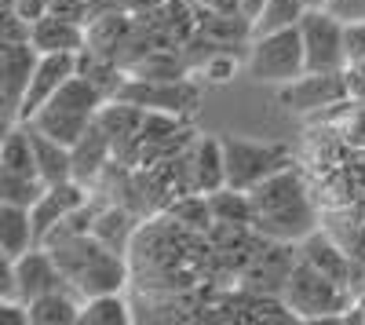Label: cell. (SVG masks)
<instances>
[{
  "instance_id": "obj_1",
  "label": "cell",
  "mask_w": 365,
  "mask_h": 325,
  "mask_svg": "<svg viewBox=\"0 0 365 325\" xmlns=\"http://www.w3.org/2000/svg\"><path fill=\"white\" fill-rule=\"evenodd\" d=\"M249 197H252V227L267 242L289 245L314 234V205L292 168L274 172L270 180L249 190Z\"/></svg>"
},
{
  "instance_id": "obj_2",
  "label": "cell",
  "mask_w": 365,
  "mask_h": 325,
  "mask_svg": "<svg viewBox=\"0 0 365 325\" xmlns=\"http://www.w3.org/2000/svg\"><path fill=\"white\" fill-rule=\"evenodd\" d=\"M245 73L256 84H270V88H282V84L296 81L299 73H307V51H303L299 26L252 33L249 58H245Z\"/></svg>"
},
{
  "instance_id": "obj_3",
  "label": "cell",
  "mask_w": 365,
  "mask_h": 325,
  "mask_svg": "<svg viewBox=\"0 0 365 325\" xmlns=\"http://www.w3.org/2000/svg\"><path fill=\"white\" fill-rule=\"evenodd\" d=\"M282 300L296 318H332L347 307V292H344V282L322 274L314 263L299 256L285 278Z\"/></svg>"
},
{
  "instance_id": "obj_4",
  "label": "cell",
  "mask_w": 365,
  "mask_h": 325,
  "mask_svg": "<svg viewBox=\"0 0 365 325\" xmlns=\"http://www.w3.org/2000/svg\"><path fill=\"white\" fill-rule=\"evenodd\" d=\"M223 158H227V187L230 190H252L274 172L289 168V150L282 143H259L245 135H223Z\"/></svg>"
},
{
  "instance_id": "obj_5",
  "label": "cell",
  "mask_w": 365,
  "mask_h": 325,
  "mask_svg": "<svg viewBox=\"0 0 365 325\" xmlns=\"http://www.w3.org/2000/svg\"><path fill=\"white\" fill-rule=\"evenodd\" d=\"M299 33H303V51H307V70H344L351 66L347 58V22L322 8H307V15L299 19Z\"/></svg>"
},
{
  "instance_id": "obj_6",
  "label": "cell",
  "mask_w": 365,
  "mask_h": 325,
  "mask_svg": "<svg viewBox=\"0 0 365 325\" xmlns=\"http://www.w3.org/2000/svg\"><path fill=\"white\" fill-rule=\"evenodd\" d=\"M347 96H351V84H347L344 70H329V73L307 70L296 81L278 88L282 106L292 110V113H314V110H325V106H340Z\"/></svg>"
},
{
  "instance_id": "obj_7",
  "label": "cell",
  "mask_w": 365,
  "mask_h": 325,
  "mask_svg": "<svg viewBox=\"0 0 365 325\" xmlns=\"http://www.w3.org/2000/svg\"><path fill=\"white\" fill-rule=\"evenodd\" d=\"M113 99H128L143 110L179 117L182 110H194L197 92H194V84H187L182 77H139V81L120 88Z\"/></svg>"
},
{
  "instance_id": "obj_8",
  "label": "cell",
  "mask_w": 365,
  "mask_h": 325,
  "mask_svg": "<svg viewBox=\"0 0 365 325\" xmlns=\"http://www.w3.org/2000/svg\"><path fill=\"white\" fill-rule=\"evenodd\" d=\"M77 55H81V51H77ZM77 55H73V51H55V55H41V58H37L34 81H29L26 96H22V106H19V125L34 121V117L55 99L58 88H63V84L77 73Z\"/></svg>"
},
{
  "instance_id": "obj_9",
  "label": "cell",
  "mask_w": 365,
  "mask_h": 325,
  "mask_svg": "<svg viewBox=\"0 0 365 325\" xmlns=\"http://www.w3.org/2000/svg\"><path fill=\"white\" fill-rule=\"evenodd\" d=\"M41 51L34 48V41H15L0 48V88H4V125H19V106L29 81H34Z\"/></svg>"
},
{
  "instance_id": "obj_10",
  "label": "cell",
  "mask_w": 365,
  "mask_h": 325,
  "mask_svg": "<svg viewBox=\"0 0 365 325\" xmlns=\"http://www.w3.org/2000/svg\"><path fill=\"white\" fill-rule=\"evenodd\" d=\"M29 41L41 55H55V51H84L88 48V29L84 22L70 19V15H58V11H48L41 15L34 26H29Z\"/></svg>"
},
{
  "instance_id": "obj_11",
  "label": "cell",
  "mask_w": 365,
  "mask_h": 325,
  "mask_svg": "<svg viewBox=\"0 0 365 325\" xmlns=\"http://www.w3.org/2000/svg\"><path fill=\"white\" fill-rule=\"evenodd\" d=\"M84 205V187H81V180H66V183H55V187H48L44 194H41V201L34 205V223H37V238H41V245L51 238V230L63 223V220H70L77 209Z\"/></svg>"
},
{
  "instance_id": "obj_12",
  "label": "cell",
  "mask_w": 365,
  "mask_h": 325,
  "mask_svg": "<svg viewBox=\"0 0 365 325\" xmlns=\"http://www.w3.org/2000/svg\"><path fill=\"white\" fill-rule=\"evenodd\" d=\"M37 223H34V209L26 205H11L0 201V259H22L29 249H37Z\"/></svg>"
},
{
  "instance_id": "obj_13",
  "label": "cell",
  "mask_w": 365,
  "mask_h": 325,
  "mask_svg": "<svg viewBox=\"0 0 365 325\" xmlns=\"http://www.w3.org/2000/svg\"><path fill=\"white\" fill-rule=\"evenodd\" d=\"M190 187L205 197L227 187L223 139H197L194 143V150H190Z\"/></svg>"
},
{
  "instance_id": "obj_14",
  "label": "cell",
  "mask_w": 365,
  "mask_h": 325,
  "mask_svg": "<svg viewBox=\"0 0 365 325\" xmlns=\"http://www.w3.org/2000/svg\"><path fill=\"white\" fill-rule=\"evenodd\" d=\"M29 128V139H34V154H37V172H41V180L48 187L55 183H66V180H77V172H73V146L66 143H58L44 132H37L34 125H26Z\"/></svg>"
},
{
  "instance_id": "obj_15",
  "label": "cell",
  "mask_w": 365,
  "mask_h": 325,
  "mask_svg": "<svg viewBox=\"0 0 365 325\" xmlns=\"http://www.w3.org/2000/svg\"><path fill=\"white\" fill-rule=\"evenodd\" d=\"M81 307H84L81 292L73 285H58L44 296L29 300V318H34V325H73L81 321Z\"/></svg>"
},
{
  "instance_id": "obj_16",
  "label": "cell",
  "mask_w": 365,
  "mask_h": 325,
  "mask_svg": "<svg viewBox=\"0 0 365 325\" xmlns=\"http://www.w3.org/2000/svg\"><path fill=\"white\" fill-rule=\"evenodd\" d=\"M81 321L84 325H128L132 307L120 292H99V296H84Z\"/></svg>"
},
{
  "instance_id": "obj_17",
  "label": "cell",
  "mask_w": 365,
  "mask_h": 325,
  "mask_svg": "<svg viewBox=\"0 0 365 325\" xmlns=\"http://www.w3.org/2000/svg\"><path fill=\"white\" fill-rule=\"evenodd\" d=\"M303 259L314 263L322 274L336 278V282H344V274H347V256L329 238H318V234H307V242H303Z\"/></svg>"
},
{
  "instance_id": "obj_18",
  "label": "cell",
  "mask_w": 365,
  "mask_h": 325,
  "mask_svg": "<svg viewBox=\"0 0 365 325\" xmlns=\"http://www.w3.org/2000/svg\"><path fill=\"white\" fill-rule=\"evenodd\" d=\"M307 15V0H267L263 11L252 22V33H267V29H285L299 26V19Z\"/></svg>"
},
{
  "instance_id": "obj_19",
  "label": "cell",
  "mask_w": 365,
  "mask_h": 325,
  "mask_svg": "<svg viewBox=\"0 0 365 325\" xmlns=\"http://www.w3.org/2000/svg\"><path fill=\"white\" fill-rule=\"evenodd\" d=\"M201 73H205V81H212V84H223V81H230V77L237 73V58H234L230 51H216V55L205 58Z\"/></svg>"
},
{
  "instance_id": "obj_20",
  "label": "cell",
  "mask_w": 365,
  "mask_h": 325,
  "mask_svg": "<svg viewBox=\"0 0 365 325\" xmlns=\"http://www.w3.org/2000/svg\"><path fill=\"white\" fill-rule=\"evenodd\" d=\"M329 11H336L347 26H354V22H365V0H329L325 4Z\"/></svg>"
},
{
  "instance_id": "obj_21",
  "label": "cell",
  "mask_w": 365,
  "mask_h": 325,
  "mask_svg": "<svg viewBox=\"0 0 365 325\" xmlns=\"http://www.w3.org/2000/svg\"><path fill=\"white\" fill-rule=\"evenodd\" d=\"M263 4H267V0H234V8H237V15H245L249 22H256V15L263 11Z\"/></svg>"
}]
</instances>
